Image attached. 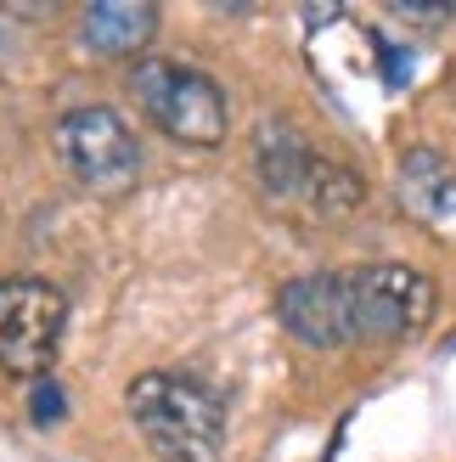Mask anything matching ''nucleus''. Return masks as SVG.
Here are the masks:
<instances>
[{"instance_id":"obj_1","label":"nucleus","mask_w":456,"mask_h":462,"mask_svg":"<svg viewBox=\"0 0 456 462\" xmlns=\"http://www.w3.org/2000/svg\"><path fill=\"white\" fill-rule=\"evenodd\" d=\"M130 423L164 462H214L225 440V406L209 383L180 373H141L130 383Z\"/></svg>"},{"instance_id":"obj_2","label":"nucleus","mask_w":456,"mask_h":462,"mask_svg":"<svg viewBox=\"0 0 456 462\" xmlns=\"http://www.w3.org/2000/svg\"><path fill=\"white\" fill-rule=\"evenodd\" d=\"M130 97L141 102V113L169 142H187V147H220L225 142V97L197 68L141 57L130 68Z\"/></svg>"},{"instance_id":"obj_3","label":"nucleus","mask_w":456,"mask_h":462,"mask_svg":"<svg viewBox=\"0 0 456 462\" xmlns=\"http://www.w3.org/2000/svg\"><path fill=\"white\" fill-rule=\"evenodd\" d=\"M57 152L85 192H130L141 180V142L113 107H74L57 125Z\"/></svg>"},{"instance_id":"obj_4","label":"nucleus","mask_w":456,"mask_h":462,"mask_svg":"<svg viewBox=\"0 0 456 462\" xmlns=\"http://www.w3.org/2000/svg\"><path fill=\"white\" fill-rule=\"evenodd\" d=\"M62 328H68V305L51 282H34V276L0 282V373L40 378L57 361Z\"/></svg>"},{"instance_id":"obj_5","label":"nucleus","mask_w":456,"mask_h":462,"mask_svg":"<svg viewBox=\"0 0 456 462\" xmlns=\"http://www.w3.org/2000/svg\"><path fill=\"white\" fill-rule=\"evenodd\" d=\"M355 338H412L434 316V282L412 265H367L350 271Z\"/></svg>"},{"instance_id":"obj_6","label":"nucleus","mask_w":456,"mask_h":462,"mask_svg":"<svg viewBox=\"0 0 456 462\" xmlns=\"http://www.w3.org/2000/svg\"><path fill=\"white\" fill-rule=\"evenodd\" d=\"M282 328L310 344V350H338V344L355 338V299H350V276H333V271H315L287 282L282 299Z\"/></svg>"},{"instance_id":"obj_7","label":"nucleus","mask_w":456,"mask_h":462,"mask_svg":"<svg viewBox=\"0 0 456 462\" xmlns=\"http://www.w3.org/2000/svg\"><path fill=\"white\" fill-rule=\"evenodd\" d=\"M158 29V12L147 0H90L79 12V34L96 57H135Z\"/></svg>"},{"instance_id":"obj_8","label":"nucleus","mask_w":456,"mask_h":462,"mask_svg":"<svg viewBox=\"0 0 456 462\" xmlns=\"http://www.w3.org/2000/svg\"><path fill=\"white\" fill-rule=\"evenodd\" d=\"M400 198L423 220H451L456 215V164L434 147H417L400 158Z\"/></svg>"},{"instance_id":"obj_9","label":"nucleus","mask_w":456,"mask_h":462,"mask_svg":"<svg viewBox=\"0 0 456 462\" xmlns=\"http://www.w3.org/2000/svg\"><path fill=\"white\" fill-rule=\"evenodd\" d=\"M254 164H260V180L270 192H305V175L315 164V152L305 147V135L293 125L265 119L260 135H254Z\"/></svg>"},{"instance_id":"obj_10","label":"nucleus","mask_w":456,"mask_h":462,"mask_svg":"<svg viewBox=\"0 0 456 462\" xmlns=\"http://www.w3.org/2000/svg\"><path fill=\"white\" fill-rule=\"evenodd\" d=\"M305 198L315 215H350L360 203V175L344 170V164H327V158H315L310 175H305Z\"/></svg>"},{"instance_id":"obj_11","label":"nucleus","mask_w":456,"mask_h":462,"mask_svg":"<svg viewBox=\"0 0 456 462\" xmlns=\"http://www.w3.org/2000/svg\"><path fill=\"white\" fill-rule=\"evenodd\" d=\"M62 406H68V401H62V389H57V383H34V395H29V411H34V423H51Z\"/></svg>"},{"instance_id":"obj_12","label":"nucleus","mask_w":456,"mask_h":462,"mask_svg":"<svg viewBox=\"0 0 456 462\" xmlns=\"http://www.w3.org/2000/svg\"><path fill=\"white\" fill-rule=\"evenodd\" d=\"M395 17H406V23H445V17H451V6H406V0H400Z\"/></svg>"}]
</instances>
